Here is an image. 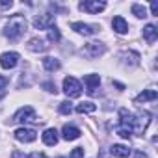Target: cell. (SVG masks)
<instances>
[{
    "label": "cell",
    "instance_id": "3957f363",
    "mask_svg": "<svg viewBox=\"0 0 158 158\" xmlns=\"http://www.w3.org/2000/svg\"><path fill=\"white\" fill-rule=\"evenodd\" d=\"M63 93H65L69 99L80 97V93H82L80 82H78L76 78H73V76H65V78H63Z\"/></svg>",
    "mask_w": 158,
    "mask_h": 158
},
{
    "label": "cell",
    "instance_id": "ac0fdd59",
    "mask_svg": "<svg viewBox=\"0 0 158 158\" xmlns=\"http://www.w3.org/2000/svg\"><path fill=\"white\" fill-rule=\"evenodd\" d=\"M43 67L47 69V71H50V73H54V71H58L61 65H60V60H56V58H50V56H47V58H43Z\"/></svg>",
    "mask_w": 158,
    "mask_h": 158
},
{
    "label": "cell",
    "instance_id": "30bf717a",
    "mask_svg": "<svg viewBox=\"0 0 158 158\" xmlns=\"http://www.w3.org/2000/svg\"><path fill=\"white\" fill-rule=\"evenodd\" d=\"M84 82H86V86H88V93H89V95H95V93H97V88H99V84H101V76H99V74H86V76H84Z\"/></svg>",
    "mask_w": 158,
    "mask_h": 158
},
{
    "label": "cell",
    "instance_id": "7c38bea8",
    "mask_svg": "<svg viewBox=\"0 0 158 158\" xmlns=\"http://www.w3.org/2000/svg\"><path fill=\"white\" fill-rule=\"evenodd\" d=\"M80 130H78L76 127H73V125H65L63 128H61V136H63V139L65 141H73V139H78L80 138Z\"/></svg>",
    "mask_w": 158,
    "mask_h": 158
},
{
    "label": "cell",
    "instance_id": "9c48e42d",
    "mask_svg": "<svg viewBox=\"0 0 158 158\" xmlns=\"http://www.w3.org/2000/svg\"><path fill=\"white\" fill-rule=\"evenodd\" d=\"M19 63V54L17 52H4L0 56V65L2 69H13Z\"/></svg>",
    "mask_w": 158,
    "mask_h": 158
},
{
    "label": "cell",
    "instance_id": "484cf974",
    "mask_svg": "<svg viewBox=\"0 0 158 158\" xmlns=\"http://www.w3.org/2000/svg\"><path fill=\"white\" fill-rule=\"evenodd\" d=\"M43 88H45L47 91H50V93H54V95H56V86H54L52 82H45V84H43Z\"/></svg>",
    "mask_w": 158,
    "mask_h": 158
},
{
    "label": "cell",
    "instance_id": "cb8c5ba5",
    "mask_svg": "<svg viewBox=\"0 0 158 158\" xmlns=\"http://www.w3.org/2000/svg\"><path fill=\"white\" fill-rule=\"evenodd\" d=\"M115 132H117V136H121V138H125V139H128V138L132 136V132H130V130H127V128H125V127H121V125L115 128Z\"/></svg>",
    "mask_w": 158,
    "mask_h": 158
},
{
    "label": "cell",
    "instance_id": "4316f807",
    "mask_svg": "<svg viewBox=\"0 0 158 158\" xmlns=\"http://www.w3.org/2000/svg\"><path fill=\"white\" fill-rule=\"evenodd\" d=\"M8 84H10V80H8L6 76H2V74H0V89H4Z\"/></svg>",
    "mask_w": 158,
    "mask_h": 158
},
{
    "label": "cell",
    "instance_id": "277c9868",
    "mask_svg": "<svg viewBox=\"0 0 158 158\" xmlns=\"http://www.w3.org/2000/svg\"><path fill=\"white\" fill-rule=\"evenodd\" d=\"M28 121H35V110L32 106H23L15 112L11 123H28Z\"/></svg>",
    "mask_w": 158,
    "mask_h": 158
},
{
    "label": "cell",
    "instance_id": "d6986e66",
    "mask_svg": "<svg viewBox=\"0 0 158 158\" xmlns=\"http://www.w3.org/2000/svg\"><path fill=\"white\" fill-rule=\"evenodd\" d=\"M158 97V93L154 89H147V91H141L138 97H136V102H147V101H154Z\"/></svg>",
    "mask_w": 158,
    "mask_h": 158
},
{
    "label": "cell",
    "instance_id": "6da1fadb",
    "mask_svg": "<svg viewBox=\"0 0 158 158\" xmlns=\"http://www.w3.org/2000/svg\"><path fill=\"white\" fill-rule=\"evenodd\" d=\"M119 117H121V127H125L132 134H143L147 130L149 123H151V114L149 112H139L138 115H134L127 108H121Z\"/></svg>",
    "mask_w": 158,
    "mask_h": 158
},
{
    "label": "cell",
    "instance_id": "1f68e13d",
    "mask_svg": "<svg viewBox=\"0 0 158 158\" xmlns=\"http://www.w3.org/2000/svg\"><path fill=\"white\" fill-rule=\"evenodd\" d=\"M136 158H149L145 152H136Z\"/></svg>",
    "mask_w": 158,
    "mask_h": 158
},
{
    "label": "cell",
    "instance_id": "d4e9b609",
    "mask_svg": "<svg viewBox=\"0 0 158 158\" xmlns=\"http://www.w3.org/2000/svg\"><path fill=\"white\" fill-rule=\"evenodd\" d=\"M71 158H84V147H76V149H73Z\"/></svg>",
    "mask_w": 158,
    "mask_h": 158
},
{
    "label": "cell",
    "instance_id": "4dcf8cb0",
    "mask_svg": "<svg viewBox=\"0 0 158 158\" xmlns=\"http://www.w3.org/2000/svg\"><path fill=\"white\" fill-rule=\"evenodd\" d=\"M13 158H28V156L23 154V152H13Z\"/></svg>",
    "mask_w": 158,
    "mask_h": 158
},
{
    "label": "cell",
    "instance_id": "2e32d148",
    "mask_svg": "<svg viewBox=\"0 0 158 158\" xmlns=\"http://www.w3.org/2000/svg\"><path fill=\"white\" fill-rule=\"evenodd\" d=\"M43 143L45 145H56L58 143V130L56 128H47L43 132Z\"/></svg>",
    "mask_w": 158,
    "mask_h": 158
},
{
    "label": "cell",
    "instance_id": "f1b7e54d",
    "mask_svg": "<svg viewBox=\"0 0 158 158\" xmlns=\"http://www.w3.org/2000/svg\"><path fill=\"white\" fill-rule=\"evenodd\" d=\"M151 13H152V15H158V4H156V2L151 4Z\"/></svg>",
    "mask_w": 158,
    "mask_h": 158
},
{
    "label": "cell",
    "instance_id": "9a60e30c",
    "mask_svg": "<svg viewBox=\"0 0 158 158\" xmlns=\"http://www.w3.org/2000/svg\"><path fill=\"white\" fill-rule=\"evenodd\" d=\"M143 37H145V41L147 43H154L156 41V37H158V30H156V26L154 24H147L145 28H143Z\"/></svg>",
    "mask_w": 158,
    "mask_h": 158
},
{
    "label": "cell",
    "instance_id": "f546056e",
    "mask_svg": "<svg viewBox=\"0 0 158 158\" xmlns=\"http://www.w3.org/2000/svg\"><path fill=\"white\" fill-rule=\"evenodd\" d=\"M30 158H47V156H45L43 152H32V154H30Z\"/></svg>",
    "mask_w": 158,
    "mask_h": 158
},
{
    "label": "cell",
    "instance_id": "5bb4252c",
    "mask_svg": "<svg viewBox=\"0 0 158 158\" xmlns=\"http://www.w3.org/2000/svg\"><path fill=\"white\" fill-rule=\"evenodd\" d=\"M28 48H30L32 52H45V50L48 48V45H45V41L39 39V37H32V39L28 41Z\"/></svg>",
    "mask_w": 158,
    "mask_h": 158
},
{
    "label": "cell",
    "instance_id": "44dd1931",
    "mask_svg": "<svg viewBox=\"0 0 158 158\" xmlns=\"http://www.w3.org/2000/svg\"><path fill=\"white\" fill-rule=\"evenodd\" d=\"M47 30H48V41L58 43V41L61 39V34H60V30H58L56 26H50V28H47Z\"/></svg>",
    "mask_w": 158,
    "mask_h": 158
},
{
    "label": "cell",
    "instance_id": "83f0119b",
    "mask_svg": "<svg viewBox=\"0 0 158 158\" xmlns=\"http://www.w3.org/2000/svg\"><path fill=\"white\" fill-rule=\"evenodd\" d=\"M0 6H2V8H11L13 2H11V0H2V2H0Z\"/></svg>",
    "mask_w": 158,
    "mask_h": 158
},
{
    "label": "cell",
    "instance_id": "4fadbf2b",
    "mask_svg": "<svg viewBox=\"0 0 158 158\" xmlns=\"http://www.w3.org/2000/svg\"><path fill=\"white\" fill-rule=\"evenodd\" d=\"M112 26H114V30H115L117 34H121V35L128 32V24H127V21H125L121 15L114 17V21H112Z\"/></svg>",
    "mask_w": 158,
    "mask_h": 158
},
{
    "label": "cell",
    "instance_id": "8fae6325",
    "mask_svg": "<svg viewBox=\"0 0 158 158\" xmlns=\"http://www.w3.org/2000/svg\"><path fill=\"white\" fill-rule=\"evenodd\" d=\"M52 23H54V15H50V13L37 15V17L34 19V26H35V28H39V30H43V28H50V26H52Z\"/></svg>",
    "mask_w": 158,
    "mask_h": 158
},
{
    "label": "cell",
    "instance_id": "5b68a950",
    "mask_svg": "<svg viewBox=\"0 0 158 158\" xmlns=\"http://www.w3.org/2000/svg\"><path fill=\"white\" fill-rule=\"evenodd\" d=\"M104 52H106V47H104L102 43H88V45L82 48V54H84L86 58H89V60L99 58V56H102Z\"/></svg>",
    "mask_w": 158,
    "mask_h": 158
},
{
    "label": "cell",
    "instance_id": "8992f818",
    "mask_svg": "<svg viewBox=\"0 0 158 158\" xmlns=\"http://www.w3.org/2000/svg\"><path fill=\"white\" fill-rule=\"evenodd\" d=\"M78 8H80L82 11H88V13H101L104 8H106V2H102V0H86V2H80L78 4Z\"/></svg>",
    "mask_w": 158,
    "mask_h": 158
},
{
    "label": "cell",
    "instance_id": "7a4b0ae2",
    "mask_svg": "<svg viewBox=\"0 0 158 158\" xmlns=\"http://www.w3.org/2000/svg\"><path fill=\"white\" fill-rule=\"evenodd\" d=\"M24 32H26V19H24L23 15H13V17H10V21H8L6 26H4V35H6L10 41L19 39Z\"/></svg>",
    "mask_w": 158,
    "mask_h": 158
},
{
    "label": "cell",
    "instance_id": "e0dca14e",
    "mask_svg": "<svg viewBox=\"0 0 158 158\" xmlns=\"http://www.w3.org/2000/svg\"><path fill=\"white\" fill-rule=\"evenodd\" d=\"M110 152H112V156H117V158H127V156H130V149L125 147V145H119V143L112 145V147H110Z\"/></svg>",
    "mask_w": 158,
    "mask_h": 158
},
{
    "label": "cell",
    "instance_id": "ffe728a7",
    "mask_svg": "<svg viewBox=\"0 0 158 158\" xmlns=\"http://www.w3.org/2000/svg\"><path fill=\"white\" fill-rule=\"evenodd\" d=\"M95 110H97V106H95L93 102H89V101H88V102H80V104L76 106V112H78V114H91V112H95Z\"/></svg>",
    "mask_w": 158,
    "mask_h": 158
},
{
    "label": "cell",
    "instance_id": "ba28073f",
    "mask_svg": "<svg viewBox=\"0 0 158 158\" xmlns=\"http://www.w3.org/2000/svg\"><path fill=\"white\" fill-rule=\"evenodd\" d=\"M71 28L74 32H78V34H82V35H93V34H97L101 30L97 24H84V23H73Z\"/></svg>",
    "mask_w": 158,
    "mask_h": 158
},
{
    "label": "cell",
    "instance_id": "603a6c76",
    "mask_svg": "<svg viewBox=\"0 0 158 158\" xmlns=\"http://www.w3.org/2000/svg\"><path fill=\"white\" fill-rule=\"evenodd\" d=\"M73 112V106H71V102L69 101H63V102H60V114H63V115H69Z\"/></svg>",
    "mask_w": 158,
    "mask_h": 158
},
{
    "label": "cell",
    "instance_id": "52a82bcc",
    "mask_svg": "<svg viewBox=\"0 0 158 158\" xmlns=\"http://www.w3.org/2000/svg\"><path fill=\"white\" fill-rule=\"evenodd\" d=\"M13 136H15V139H17V141L32 143V141H35L37 132H35V130H32V128H17V130L13 132Z\"/></svg>",
    "mask_w": 158,
    "mask_h": 158
},
{
    "label": "cell",
    "instance_id": "7402d4cb",
    "mask_svg": "<svg viewBox=\"0 0 158 158\" xmlns=\"http://www.w3.org/2000/svg\"><path fill=\"white\" fill-rule=\"evenodd\" d=\"M132 13H134L138 19L147 17V10H145V6H141V4H134V6H132Z\"/></svg>",
    "mask_w": 158,
    "mask_h": 158
}]
</instances>
